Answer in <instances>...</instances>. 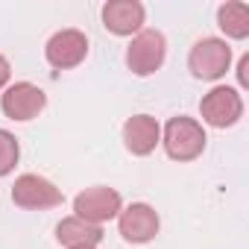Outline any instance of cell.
Returning a JSON list of instances; mask_svg holds the SVG:
<instances>
[{
	"mask_svg": "<svg viewBox=\"0 0 249 249\" xmlns=\"http://www.w3.org/2000/svg\"><path fill=\"white\" fill-rule=\"evenodd\" d=\"M205 129L194 117H170L161 129V147L173 161H194L205 153Z\"/></svg>",
	"mask_w": 249,
	"mask_h": 249,
	"instance_id": "obj_1",
	"label": "cell"
},
{
	"mask_svg": "<svg viewBox=\"0 0 249 249\" xmlns=\"http://www.w3.org/2000/svg\"><path fill=\"white\" fill-rule=\"evenodd\" d=\"M229 68H231V47L226 38H214V36L199 38L188 53V71L196 79L217 82L229 73Z\"/></svg>",
	"mask_w": 249,
	"mask_h": 249,
	"instance_id": "obj_2",
	"label": "cell"
},
{
	"mask_svg": "<svg viewBox=\"0 0 249 249\" xmlns=\"http://www.w3.org/2000/svg\"><path fill=\"white\" fill-rule=\"evenodd\" d=\"M199 114H202V123H208V126L229 129L243 117V97L231 85H214L199 100Z\"/></svg>",
	"mask_w": 249,
	"mask_h": 249,
	"instance_id": "obj_3",
	"label": "cell"
},
{
	"mask_svg": "<svg viewBox=\"0 0 249 249\" xmlns=\"http://www.w3.org/2000/svg\"><path fill=\"white\" fill-rule=\"evenodd\" d=\"M167 56V38L159 30H141L126 47V68L135 76H153Z\"/></svg>",
	"mask_w": 249,
	"mask_h": 249,
	"instance_id": "obj_4",
	"label": "cell"
},
{
	"mask_svg": "<svg viewBox=\"0 0 249 249\" xmlns=\"http://www.w3.org/2000/svg\"><path fill=\"white\" fill-rule=\"evenodd\" d=\"M120 208H123V196L114 188H106V185L85 188L73 199V214L79 220H85V223H94V226H103L108 220H117Z\"/></svg>",
	"mask_w": 249,
	"mask_h": 249,
	"instance_id": "obj_5",
	"label": "cell"
},
{
	"mask_svg": "<svg viewBox=\"0 0 249 249\" xmlns=\"http://www.w3.org/2000/svg\"><path fill=\"white\" fill-rule=\"evenodd\" d=\"M62 199H65L62 191L38 173H24L12 185V202L27 211H47V208L62 205Z\"/></svg>",
	"mask_w": 249,
	"mask_h": 249,
	"instance_id": "obj_6",
	"label": "cell"
},
{
	"mask_svg": "<svg viewBox=\"0 0 249 249\" xmlns=\"http://www.w3.org/2000/svg\"><path fill=\"white\" fill-rule=\"evenodd\" d=\"M47 106V94L33 85V82H9L0 94V108L9 120H18V123H27L33 117H38Z\"/></svg>",
	"mask_w": 249,
	"mask_h": 249,
	"instance_id": "obj_7",
	"label": "cell"
},
{
	"mask_svg": "<svg viewBox=\"0 0 249 249\" xmlns=\"http://www.w3.org/2000/svg\"><path fill=\"white\" fill-rule=\"evenodd\" d=\"M88 56V36L82 30H59L47 38L44 47V59L50 62V68L56 71H71L76 65H82Z\"/></svg>",
	"mask_w": 249,
	"mask_h": 249,
	"instance_id": "obj_8",
	"label": "cell"
},
{
	"mask_svg": "<svg viewBox=\"0 0 249 249\" xmlns=\"http://www.w3.org/2000/svg\"><path fill=\"white\" fill-rule=\"evenodd\" d=\"M161 229L159 211L150 202H132L126 208H120L117 214V231L126 243H150Z\"/></svg>",
	"mask_w": 249,
	"mask_h": 249,
	"instance_id": "obj_9",
	"label": "cell"
},
{
	"mask_svg": "<svg viewBox=\"0 0 249 249\" xmlns=\"http://www.w3.org/2000/svg\"><path fill=\"white\" fill-rule=\"evenodd\" d=\"M147 9L138 0H108L103 6V27L114 36H138L144 30Z\"/></svg>",
	"mask_w": 249,
	"mask_h": 249,
	"instance_id": "obj_10",
	"label": "cell"
},
{
	"mask_svg": "<svg viewBox=\"0 0 249 249\" xmlns=\"http://www.w3.org/2000/svg\"><path fill=\"white\" fill-rule=\"evenodd\" d=\"M161 144V126L153 114H132L123 123V147L132 156H150Z\"/></svg>",
	"mask_w": 249,
	"mask_h": 249,
	"instance_id": "obj_11",
	"label": "cell"
},
{
	"mask_svg": "<svg viewBox=\"0 0 249 249\" xmlns=\"http://www.w3.org/2000/svg\"><path fill=\"white\" fill-rule=\"evenodd\" d=\"M56 237H59V243L65 249H73V246H97L103 240V226L85 223L76 214H71V217H65L56 226Z\"/></svg>",
	"mask_w": 249,
	"mask_h": 249,
	"instance_id": "obj_12",
	"label": "cell"
},
{
	"mask_svg": "<svg viewBox=\"0 0 249 249\" xmlns=\"http://www.w3.org/2000/svg\"><path fill=\"white\" fill-rule=\"evenodd\" d=\"M217 24L229 38L243 41L249 36V6L237 3V0H229V3H223L217 9Z\"/></svg>",
	"mask_w": 249,
	"mask_h": 249,
	"instance_id": "obj_13",
	"label": "cell"
},
{
	"mask_svg": "<svg viewBox=\"0 0 249 249\" xmlns=\"http://www.w3.org/2000/svg\"><path fill=\"white\" fill-rule=\"evenodd\" d=\"M21 159V144L9 129H0V176H9Z\"/></svg>",
	"mask_w": 249,
	"mask_h": 249,
	"instance_id": "obj_14",
	"label": "cell"
},
{
	"mask_svg": "<svg viewBox=\"0 0 249 249\" xmlns=\"http://www.w3.org/2000/svg\"><path fill=\"white\" fill-rule=\"evenodd\" d=\"M237 82L240 88H249V53H243L237 62Z\"/></svg>",
	"mask_w": 249,
	"mask_h": 249,
	"instance_id": "obj_15",
	"label": "cell"
},
{
	"mask_svg": "<svg viewBox=\"0 0 249 249\" xmlns=\"http://www.w3.org/2000/svg\"><path fill=\"white\" fill-rule=\"evenodd\" d=\"M9 79H12V65H9L6 56H0V91L9 85Z\"/></svg>",
	"mask_w": 249,
	"mask_h": 249,
	"instance_id": "obj_16",
	"label": "cell"
},
{
	"mask_svg": "<svg viewBox=\"0 0 249 249\" xmlns=\"http://www.w3.org/2000/svg\"><path fill=\"white\" fill-rule=\"evenodd\" d=\"M73 249H97V246H73Z\"/></svg>",
	"mask_w": 249,
	"mask_h": 249,
	"instance_id": "obj_17",
	"label": "cell"
}]
</instances>
